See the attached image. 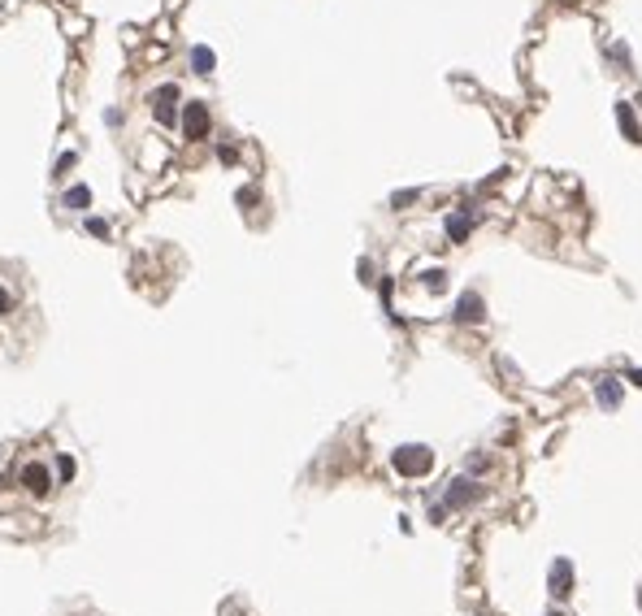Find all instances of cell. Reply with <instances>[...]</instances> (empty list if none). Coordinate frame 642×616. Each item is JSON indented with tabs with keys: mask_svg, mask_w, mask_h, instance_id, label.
Masks as SVG:
<instances>
[{
	"mask_svg": "<svg viewBox=\"0 0 642 616\" xmlns=\"http://www.w3.org/2000/svg\"><path fill=\"white\" fill-rule=\"evenodd\" d=\"M61 204H65V209H87V204H91V187H83V183H79V187H70Z\"/></svg>",
	"mask_w": 642,
	"mask_h": 616,
	"instance_id": "obj_11",
	"label": "cell"
},
{
	"mask_svg": "<svg viewBox=\"0 0 642 616\" xmlns=\"http://www.w3.org/2000/svg\"><path fill=\"white\" fill-rule=\"evenodd\" d=\"M469 230H473V217H469V213L447 217V235H451V243H465V239H469Z\"/></svg>",
	"mask_w": 642,
	"mask_h": 616,
	"instance_id": "obj_8",
	"label": "cell"
},
{
	"mask_svg": "<svg viewBox=\"0 0 642 616\" xmlns=\"http://www.w3.org/2000/svg\"><path fill=\"white\" fill-rule=\"evenodd\" d=\"M74 473H79L74 456H57V477H61V482H74Z\"/></svg>",
	"mask_w": 642,
	"mask_h": 616,
	"instance_id": "obj_13",
	"label": "cell"
},
{
	"mask_svg": "<svg viewBox=\"0 0 642 616\" xmlns=\"http://www.w3.org/2000/svg\"><path fill=\"white\" fill-rule=\"evenodd\" d=\"M74 165H79V157H74V152H61V157H57V169H53V174H57V178H65Z\"/></svg>",
	"mask_w": 642,
	"mask_h": 616,
	"instance_id": "obj_16",
	"label": "cell"
},
{
	"mask_svg": "<svg viewBox=\"0 0 642 616\" xmlns=\"http://www.w3.org/2000/svg\"><path fill=\"white\" fill-rule=\"evenodd\" d=\"M217 161H222V165H235V161H239V152L230 148V143H222V148H217Z\"/></svg>",
	"mask_w": 642,
	"mask_h": 616,
	"instance_id": "obj_18",
	"label": "cell"
},
{
	"mask_svg": "<svg viewBox=\"0 0 642 616\" xmlns=\"http://www.w3.org/2000/svg\"><path fill=\"white\" fill-rule=\"evenodd\" d=\"M87 235H96V239H109V235H113V226H109L105 217H87Z\"/></svg>",
	"mask_w": 642,
	"mask_h": 616,
	"instance_id": "obj_14",
	"label": "cell"
},
{
	"mask_svg": "<svg viewBox=\"0 0 642 616\" xmlns=\"http://www.w3.org/2000/svg\"><path fill=\"white\" fill-rule=\"evenodd\" d=\"M152 117H157L161 126H174V117H178V87L174 83L152 91Z\"/></svg>",
	"mask_w": 642,
	"mask_h": 616,
	"instance_id": "obj_4",
	"label": "cell"
},
{
	"mask_svg": "<svg viewBox=\"0 0 642 616\" xmlns=\"http://www.w3.org/2000/svg\"><path fill=\"white\" fill-rule=\"evenodd\" d=\"M213 65H217V57H213V48H204V44H195V48H191V70H195V74H213Z\"/></svg>",
	"mask_w": 642,
	"mask_h": 616,
	"instance_id": "obj_9",
	"label": "cell"
},
{
	"mask_svg": "<svg viewBox=\"0 0 642 616\" xmlns=\"http://www.w3.org/2000/svg\"><path fill=\"white\" fill-rule=\"evenodd\" d=\"M625 378H629V382H634V387H642V369H629V373H625Z\"/></svg>",
	"mask_w": 642,
	"mask_h": 616,
	"instance_id": "obj_20",
	"label": "cell"
},
{
	"mask_svg": "<svg viewBox=\"0 0 642 616\" xmlns=\"http://www.w3.org/2000/svg\"><path fill=\"white\" fill-rule=\"evenodd\" d=\"M421 282H425L430 291H443V287H447V274H443V269H425V274H421Z\"/></svg>",
	"mask_w": 642,
	"mask_h": 616,
	"instance_id": "obj_15",
	"label": "cell"
},
{
	"mask_svg": "<svg viewBox=\"0 0 642 616\" xmlns=\"http://www.w3.org/2000/svg\"><path fill=\"white\" fill-rule=\"evenodd\" d=\"M551 595L556 599L573 595V560H556L551 564Z\"/></svg>",
	"mask_w": 642,
	"mask_h": 616,
	"instance_id": "obj_6",
	"label": "cell"
},
{
	"mask_svg": "<svg viewBox=\"0 0 642 616\" xmlns=\"http://www.w3.org/2000/svg\"><path fill=\"white\" fill-rule=\"evenodd\" d=\"M417 195H421V191H395V195H391V209H408Z\"/></svg>",
	"mask_w": 642,
	"mask_h": 616,
	"instance_id": "obj_17",
	"label": "cell"
},
{
	"mask_svg": "<svg viewBox=\"0 0 642 616\" xmlns=\"http://www.w3.org/2000/svg\"><path fill=\"white\" fill-rule=\"evenodd\" d=\"M209 105L204 100H191V105L183 109V135L187 139H209Z\"/></svg>",
	"mask_w": 642,
	"mask_h": 616,
	"instance_id": "obj_3",
	"label": "cell"
},
{
	"mask_svg": "<svg viewBox=\"0 0 642 616\" xmlns=\"http://www.w3.org/2000/svg\"><path fill=\"white\" fill-rule=\"evenodd\" d=\"M0 313H13V295L5 287H0Z\"/></svg>",
	"mask_w": 642,
	"mask_h": 616,
	"instance_id": "obj_19",
	"label": "cell"
},
{
	"mask_svg": "<svg viewBox=\"0 0 642 616\" xmlns=\"http://www.w3.org/2000/svg\"><path fill=\"white\" fill-rule=\"evenodd\" d=\"M564 5H577V0H564Z\"/></svg>",
	"mask_w": 642,
	"mask_h": 616,
	"instance_id": "obj_21",
	"label": "cell"
},
{
	"mask_svg": "<svg viewBox=\"0 0 642 616\" xmlns=\"http://www.w3.org/2000/svg\"><path fill=\"white\" fill-rule=\"evenodd\" d=\"M391 465H395V473H404V477H425V473L434 469V451L421 447V443H408V447H395Z\"/></svg>",
	"mask_w": 642,
	"mask_h": 616,
	"instance_id": "obj_1",
	"label": "cell"
},
{
	"mask_svg": "<svg viewBox=\"0 0 642 616\" xmlns=\"http://www.w3.org/2000/svg\"><path fill=\"white\" fill-rule=\"evenodd\" d=\"M599 404L616 408V404H621V387H616V382H603V387H599Z\"/></svg>",
	"mask_w": 642,
	"mask_h": 616,
	"instance_id": "obj_12",
	"label": "cell"
},
{
	"mask_svg": "<svg viewBox=\"0 0 642 616\" xmlns=\"http://www.w3.org/2000/svg\"><path fill=\"white\" fill-rule=\"evenodd\" d=\"M616 122H621V131H625V139H642V131H638V122H634V109L629 105H621V109H616Z\"/></svg>",
	"mask_w": 642,
	"mask_h": 616,
	"instance_id": "obj_10",
	"label": "cell"
},
{
	"mask_svg": "<svg viewBox=\"0 0 642 616\" xmlns=\"http://www.w3.org/2000/svg\"><path fill=\"white\" fill-rule=\"evenodd\" d=\"M18 486H22L27 495L44 499L48 491H53V473H48V465H39V460H31V465H22V473H18Z\"/></svg>",
	"mask_w": 642,
	"mask_h": 616,
	"instance_id": "obj_2",
	"label": "cell"
},
{
	"mask_svg": "<svg viewBox=\"0 0 642 616\" xmlns=\"http://www.w3.org/2000/svg\"><path fill=\"white\" fill-rule=\"evenodd\" d=\"M477 499H482V486L469 482V477H460V482L447 486V508H465V503H477Z\"/></svg>",
	"mask_w": 642,
	"mask_h": 616,
	"instance_id": "obj_5",
	"label": "cell"
},
{
	"mask_svg": "<svg viewBox=\"0 0 642 616\" xmlns=\"http://www.w3.org/2000/svg\"><path fill=\"white\" fill-rule=\"evenodd\" d=\"M551 616H560V612H551Z\"/></svg>",
	"mask_w": 642,
	"mask_h": 616,
	"instance_id": "obj_22",
	"label": "cell"
},
{
	"mask_svg": "<svg viewBox=\"0 0 642 616\" xmlns=\"http://www.w3.org/2000/svg\"><path fill=\"white\" fill-rule=\"evenodd\" d=\"M486 317V308H482V295L477 291H465L456 300V321H482Z\"/></svg>",
	"mask_w": 642,
	"mask_h": 616,
	"instance_id": "obj_7",
	"label": "cell"
}]
</instances>
